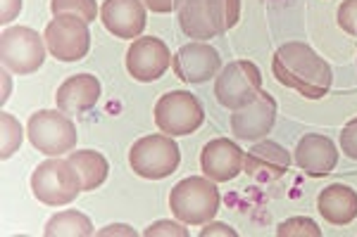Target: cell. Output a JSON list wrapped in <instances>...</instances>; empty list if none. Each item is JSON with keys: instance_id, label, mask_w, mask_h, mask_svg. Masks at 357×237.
Returning a JSON list of instances; mask_svg holds the SVG:
<instances>
[{"instance_id": "6da1fadb", "label": "cell", "mask_w": 357, "mask_h": 237, "mask_svg": "<svg viewBox=\"0 0 357 237\" xmlns=\"http://www.w3.org/2000/svg\"><path fill=\"white\" fill-rule=\"evenodd\" d=\"M272 72L281 85L298 90L307 100H321L333 83L329 62L321 60L307 43L281 45L274 53Z\"/></svg>"}, {"instance_id": "7a4b0ae2", "label": "cell", "mask_w": 357, "mask_h": 237, "mask_svg": "<svg viewBox=\"0 0 357 237\" xmlns=\"http://www.w3.org/2000/svg\"><path fill=\"white\" fill-rule=\"evenodd\" d=\"M238 17L241 0H183L178 8V26L188 38L207 43L238 24Z\"/></svg>"}, {"instance_id": "3957f363", "label": "cell", "mask_w": 357, "mask_h": 237, "mask_svg": "<svg viewBox=\"0 0 357 237\" xmlns=\"http://www.w3.org/2000/svg\"><path fill=\"white\" fill-rule=\"evenodd\" d=\"M222 197L212 178L191 176L178 181L169 193L172 213L186 225H203L220 211Z\"/></svg>"}, {"instance_id": "277c9868", "label": "cell", "mask_w": 357, "mask_h": 237, "mask_svg": "<svg viewBox=\"0 0 357 237\" xmlns=\"http://www.w3.org/2000/svg\"><path fill=\"white\" fill-rule=\"evenodd\" d=\"M33 197L48 206H67L84 190L82 176L69 159L50 157L36 166L31 176Z\"/></svg>"}, {"instance_id": "5b68a950", "label": "cell", "mask_w": 357, "mask_h": 237, "mask_svg": "<svg viewBox=\"0 0 357 237\" xmlns=\"http://www.w3.org/2000/svg\"><path fill=\"white\" fill-rule=\"evenodd\" d=\"M178 161H181L178 145L167 133L141 138L129 152L131 171L141 178H148V181H160V178L172 176L178 169Z\"/></svg>"}, {"instance_id": "8992f818", "label": "cell", "mask_w": 357, "mask_h": 237, "mask_svg": "<svg viewBox=\"0 0 357 237\" xmlns=\"http://www.w3.org/2000/svg\"><path fill=\"white\" fill-rule=\"evenodd\" d=\"M29 140L33 149L43 152L45 157H60V154L72 152L77 145V126L65 112H53V109H38L29 117L26 124Z\"/></svg>"}, {"instance_id": "52a82bcc", "label": "cell", "mask_w": 357, "mask_h": 237, "mask_svg": "<svg viewBox=\"0 0 357 237\" xmlns=\"http://www.w3.org/2000/svg\"><path fill=\"white\" fill-rule=\"evenodd\" d=\"M205 109L188 90H172L155 105V124L167 136H191L203 126Z\"/></svg>"}, {"instance_id": "ba28073f", "label": "cell", "mask_w": 357, "mask_h": 237, "mask_svg": "<svg viewBox=\"0 0 357 237\" xmlns=\"http://www.w3.org/2000/svg\"><path fill=\"white\" fill-rule=\"evenodd\" d=\"M262 90V74L257 65L248 60H238V62H229L227 67L220 72L215 83V95L217 102L222 107L236 109L250 105Z\"/></svg>"}, {"instance_id": "9c48e42d", "label": "cell", "mask_w": 357, "mask_h": 237, "mask_svg": "<svg viewBox=\"0 0 357 237\" xmlns=\"http://www.w3.org/2000/svg\"><path fill=\"white\" fill-rule=\"evenodd\" d=\"M43 38L29 26H10L0 36V60L13 74H33L45 60Z\"/></svg>"}, {"instance_id": "30bf717a", "label": "cell", "mask_w": 357, "mask_h": 237, "mask_svg": "<svg viewBox=\"0 0 357 237\" xmlns=\"http://www.w3.org/2000/svg\"><path fill=\"white\" fill-rule=\"evenodd\" d=\"M43 38L48 45V53L60 62H79L91 50L89 22L77 15H57L45 26Z\"/></svg>"}, {"instance_id": "8fae6325", "label": "cell", "mask_w": 357, "mask_h": 237, "mask_svg": "<svg viewBox=\"0 0 357 237\" xmlns=\"http://www.w3.org/2000/svg\"><path fill=\"white\" fill-rule=\"evenodd\" d=\"M169 62L172 55L162 38H136L129 45V53H126V72L141 83H153L167 72Z\"/></svg>"}, {"instance_id": "7c38bea8", "label": "cell", "mask_w": 357, "mask_h": 237, "mask_svg": "<svg viewBox=\"0 0 357 237\" xmlns=\"http://www.w3.org/2000/svg\"><path fill=\"white\" fill-rule=\"evenodd\" d=\"M220 67V53L203 40H193V43L183 45L172 57V69H174L176 79H181L183 83H205L212 76H217Z\"/></svg>"}, {"instance_id": "4fadbf2b", "label": "cell", "mask_w": 357, "mask_h": 237, "mask_svg": "<svg viewBox=\"0 0 357 237\" xmlns=\"http://www.w3.org/2000/svg\"><path fill=\"white\" fill-rule=\"evenodd\" d=\"M276 121V100L269 92L260 90V95L250 105L236 109L231 114V131L238 140H262L272 131Z\"/></svg>"}, {"instance_id": "5bb4252c", "label": "cell", "mask_w": 357, "mask_h": 237, "mask_svg": "<svg viewBox=\"0 0 357 237\" xmlns=\"http://www.w3.org/2000/svg\"><path fill=\"white\" fill-rule=\"evenodd\" d=\"M291 166V154L284 145L274 140H262L245 152L243 171L257 183H272L286 176Z\"/></svg>"}, {"instance_id": "9a60e30c", "label": "cell", "mask_w": 357, "mask_h": 237, "mask_svg": "<svg viewBox=\"0 0 357 237\" xmlns=\"http://www.w3.org/2000/svg\"><path fill=\"white\" fill-rule=\"evenodd\" d=\"M243 149L229 138H215L200 152V166H203L205 176L215 183L234 181L243 171Z\"/></svg>"}, {"instance_id": "2e32d148", "label": "cell", "mask_w": 357, "mask_h": 237, "mask_svg": "<svg viewBox=\"0 0 357 237\" xmlns=\"http://www.w3.org/2000/svg\"><path fill=\"white\" fill-rule=\"evenodd\" d=\"M100 22L112 36L138 38L146 28V5L143 0H105L100 8Z\"/></svg>"}, {"instance_id": "e0dca14e", "label": "cell", "mask_w": 357, "mask_h": 237, "mask_svg": "<svg viewBox=\"0 0 357 237\" xmlns=\"http://www.w3.org/2000/svg\"><path fill=\"white\" fill-rule=\"evenodd\" d=\"M296 161L312 178H324L336 169L338 164V149L331 138L319 136V133H307L301 138L296 147Z\"/></svg>"}, {"instance_id": "ac0fdd59", "label": "cell", "mask_w": 357, "mask_h": 237, "mask_svg": "<svg viewBox=\"0 0 357 237\" xmlns=\"http://www.w3.org/2000/svg\"><path fill=\"white\" fill-rule=\"evenodd\" d=\"M100 97V81L91 74H77L57 88V107L65 114H84L96 107Z\"/></svg>"}, {"instance_id": "d6986e66", "label": "cell", "mask_w": 357, "mask_h": 237, "mask_svg": "<svg viewBox=\"0 0 357 237\" xmlns=\"http://www.w3.org/2000/svg\"><path fill=\"white\" fill-rule=\"evenodd\" d=\"M317 209L331 225H348L357 218V193L348 185L333 183L317 197Z\"/></svg>"}, {"instance_id": "ffe728a7", "label": "cell", "mask_w": 357, "mask_h": 237, "mask_svg": "<svg viewBox=\"0 0 357 237\" xmlns=\"http://www.w3.org/2000/svg\"><path fill=\"white\" fill-rule=\"evenodd\" d=\"M69 161L74 164V169L79 171L84 183V190H98L102 183L107 181V173H110V164L96 149H79V152H69Z\"/></svg>"}, {"instance_id": "44dd1931", "label": "cell", "mask_w": 357, "mask_h": 237, "mask_svg": "<svg viewBox=\"0 0 357 237\" xmlns=\"http://www.w3.org/2000/svg\"><path fill=\"white\" fill-rule=\"evenodd\" d=\"M45 237H91L93 235V223L82 211H60L45 223Z\"/></svg>"}, {"instance_id": "7402d4cb", "label": "cell", "mask_w": 357, "mask_h": 237, "mask_svg": "<svg viewBox=\"0 0 357 237\" xmlns=\"http://www.w3.org/2000/svg\"><path fill=\"white\" fill-rule=\"evenodd\" d=\"M53 15H77L86 22H93L98 15L96 0H50Z\"/></svg>"}, {"instance_id": "603a6c76", "label": "cell", "mask_w": 357, "mask_h": 237, "mask_svg": "<svg viewBox=\"0 0 357 237\" xmlns=\"http://www.w3.org/2000/svg\"><path fill=\"white\" fill-rule=\"evenodd\" d=\"M0 124H3V147H0V154H3V159H10L22 145V124L8 112L0 114Z\"/></svg>"}, {"instance_id": "cb8c5ba5", "label": "cell", "mask_w": 357, "mask_h": 237, "mask_svg": "<svg viewBox=\"0 0 357 237\" xmlns=\"http://www.w3.org/2000/svg\"><path fill=\"white\" fill-rule=\"evenodd\" d=\"M279 237H321V230L312 218L307 216H293L276 228Z\"/></svg>"}, {"instance_id": "d4e9b609", "label": "cell", "mask_w": 357, "mask_h": 237, "mask_svg": "<svg viewBox=\"0 0 357 237\" xmlns=\"http://www.w3.org/2000/svg\"><path fill=\"white\" fill-rule=\"evenodd\" d=\"M338 26L350 36H357V0H343L338 8Z\"/></svg>"}, {"instance_id": "484cf974", "label": "cell", "mask_w": 357, "mask_h": 237, "mask_svg": "<svg viewBox=\"0 0 357 237\" xmlns=\"http://www.w3.org/2000/svg\"><path fill=\"white\" fill-rule=\"evenodd\" d=\"M341 149L345 152V157L357 161V119L348 121L341 131Z\"/></svg>"}, {"instance_id": "4316f807", "label": "cell", "mask_w": 357, "mask_h": 237, "mask_svg": "<svg viewBox=\"0 0 357 237\" xmlns=\"http://www.w3.org/2000/svg\"><path fill=\"white\" fill-rule=\"evenodd\" d=\"M146 237H160V235H178V237H188V228H181L178 223L172 221H158L151 228H146Z\"/></svg>"}, {"instance_id": "83f0119b", "label": "cell", "mask_w": 357, "mask_h": 237, "mask_svg": "<svg viewBox=\"0 0 357 237\" xmlns=\"http://www.w3.org/2000/svg\"><path fill=\"white\" fill-rule=\"evenodd\" d=\"M22 13V0H3V13H0V22L10 24L17 15Z\"/></svg>"}, {"instance_id": "f1b7e54d", "label": "cell", "mask_w": 357, "mask_h": 237, "mask_svg": "<svg viewBox=\"0 0 357 237\" xmlns=\"http://www.w3.org/2000/svg\"><path fill=\"white\" fill-rule=\"evenodd\" d=\"M143 5H146L151 13H160V15H167L178 8L176 0H143Z\"/></svg>"}, {"instance_id": "f546056e", "label": "cell", "mask_w": 357, "mask_h": 237, "mask_svg": "<svg viewBox=\"0 0 357 237\" xmlns=\"http://www.w3.org/2000/svg\"><path fill=\"white\" fill-rule=\"evenodd\" d=\"M210 235H227V237H236V230L229 228L227 223H212L207 228L200 230V237H210Z\"/></svg>"}, {"instance_id": "4dcf8cb0", "label": "cell", "mask_w": 357, "mask_h": 237, "mask_svg": "<svg viewBox=\"0 0 357 237\" xmlns=\"http://www.w3.org/2000/svg\"><path fill=\"white\" fill-rule=\"evenodd\" d=\"M98 235H102V237H107V235H129V237H134L136 230L129 228V225H107V228L100 230Z\"/></svg>"}, {"instance_id": "1f68e13d", "label": "cell", "mask_w": 357, "mask_h": 237, "mask_svg": "<svg viewBox=\"0 0 357 237\" xmlns=\"http://www.w3.org/2000/svg\"><path fill=\"white\" fill-rule=\"evenodd\" d=\"M8 95H10V74H8V69L3 72V97L0 100H8Z\"/></svg>"}, {"instance_id": "d6a6232c", "label": "cell", "mask_w": 357, "mask_h": 237, "mask_svg": "<svg viewBox=\"0 0 357 237\" xmlns=\"http://www.w3.org/2000/svg\"><path fill=\"white\" fill-rule=\"evenodd\" d=\"M176 3H178V8H181V5H183V0H176Z\"/></svg>"}]
</instances>
